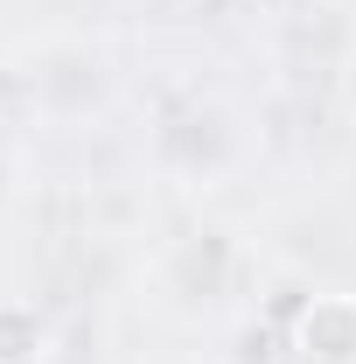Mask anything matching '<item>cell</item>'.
Listing matches in <instances>:
<instances>
[{
    "instance_id": "obj_2",
    "label": "cell",
    "mask_w": 356,
    "mask_h": 364,
    "mask_svg": "<svg viewBox=\"0 0 356 364\" xmlns=\"http://www.w3.org/2000/svg\"><path fill=\"white\" fill-rule=\"evenodd\" d=\"M43 343H49V329L35 316V301L0 294V364H43Z\"/></svg>"
},
{
    "instance_id": "obj_1",
    "label": "cell",
    "mask_w": 356,
    "mask_h": 364,
    "mask_svg": "<svg viewBox=\"0 0 356 364\" xmlns=\"http://www.w3.org/2000/svg\"><path fill=\"white\" fill-rule=\"evenodd\" d=\"M294 358L301 364H356V294L321 287L294 316Z\"/></svg>"
}]
</instances>
